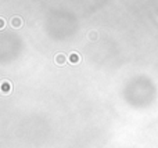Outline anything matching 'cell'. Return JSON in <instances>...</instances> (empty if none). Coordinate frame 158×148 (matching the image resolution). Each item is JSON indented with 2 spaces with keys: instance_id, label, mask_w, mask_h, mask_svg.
I'll list each match as a JSON object with an SVG mask.
<instances>
[{
  "instance_id": "obj_4",
  "label": "cell",
  "mask_w": 158,
  "mask_h": 148,
  "mask_svg": "<svg viewBox=\"0 0 158 148\" xmlns=\"http://www.w3.org/2000/svg\"><path fill=\"white\" fill-rule=\"evenodd\" d=\"M56 64H58V65H63L65 64V61H67V57H65L64 54H57L56 55Z\"/></svg>"
},
{
  "instance_id": "obj_6",
  "label": "cell",
  "mask_w": 158,
  "mask_h": 148,
  "mask_svg": "<svg viewBox=\"0 0 158 148\" xmlns=\"http://www.w3.org/2000/svg\"><path fill=\"white\" fill-rule=\"evenodd\" d=\"M0 28H1V29L4 28V18H1V20H0Z\"/></svg>"
},
{
  "instance_id": "obj_5",
  "label": "cell",
  "mask_w": 158,
  "mask_h": 148,
  "mask_svg": "<svg viewBox=\"0 0 158 148\" xmlns=\"http://www.w3.org/2000/svg\"><path fill=\"white\" fill-rule=\"evenodd\" d=\"M90 39L96 40V32H90Z\"/></svg>"
},
{
  "instance_id": "obj_2",
  "label": "cell",
  "mask_w": 158,
  "mask_h": 148,
  "mask_svg": "<svg viewBox=\"0 0 158 148\" xmlns=\"http://www.w3.org/2000/svg\"><path fill=\"white\" fill-rule=\"evenodd\" d=\"M68 59L71 64H79V61H80V55L78 53H71L68 55Z\"/></svg>"
},
{
  "instance_id": "obj_3",
  "label": "cell",
  "mask_w": 158,
  "mask_h": 148,
  "mask_svg": "<svg viewBox=\"0 0 158 148\" xmlns=\"http://www.w3.org/2000/svg\"><path fill=\"white\" fill-rule=\"evenodd\" d=\"M11 25L14 28H20V26H22V20L20 17H14V18H11Z\"/></svg>"
},
{
  "instance_id": "obj_1",
  "label": "cell",
  "mask_w": 158,
  "mask_h": 148,
  "mask_svg": "<svg viewBox=\"0 0 158 148\" xmlns=\"http://www.w3.org/2000/svg\"><path fill=\"white\" fill-rule=\"evenodd\" d=\"M11 89H13V86L9 83V80H3V83H1V91H3V94H9L11 91Z\"/></svg>"
}]
</instances>
